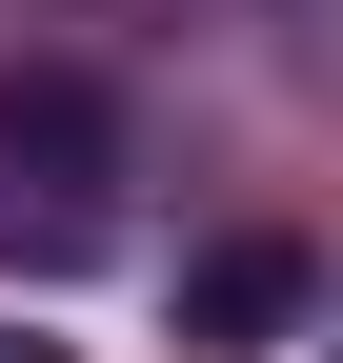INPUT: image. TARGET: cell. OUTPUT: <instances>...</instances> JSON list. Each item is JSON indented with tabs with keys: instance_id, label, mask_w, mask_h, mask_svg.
Masks as SVG:
<instances>
[{
	"instance_id": "cell-2",
	"label": "cell",
	"mask_w": 343,
	"mask_h": 363,
	"mask_svg": "<svg viewBox=\"0 0 343 363\" xmlns=\"http://www.w3.org/2000/svg\"><path fill=\"white\" fill-rule=\"evenodd\" d=\"M303 323V242H202L182 262V343H283Z\"/></svg>"
},
{
	"instance_id": "cell-3",
	"label": "cell",
	"mask_w": 343,
	"mask_h": 363,
	"mask_svg": "<svg viewBox=\"0 0 343 363\" xmlns=\"http://www.w3.org/2000/svg\"><path fill=\"white\" fill-rule=\"evenodd\" d=\"M0 363H61V343H21V323H0Z\"/></svg>"
},
{
	"instance_id": "cell-1",
	"label": "cell",
	"mask_w": 343,
	"mask_h": 363,
	"mask_svg": "<svg viewBox=\"0 0 343 363\" xmlns=\"http://www.w3.org/2000/svg\"><path fill=\"white\" fill-rule=\"evenodd\" d=\"M0 242L21 262L101 242V101H81V81H0Z\"/></svg>"
}]
</instances>
